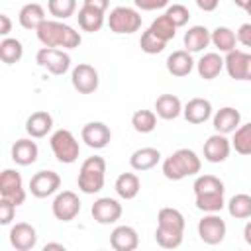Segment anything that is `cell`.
Instances as JSON below:
<instances>
[{"instance_id": "cb8c5ba5", "label": "cell", "mask_w": 251, "mask_h": 251, "mask_svg": "<svg viewBox=\"0 0 251 251\" xmlns=\"http://www.w3.org/2000/svg\"><path fill=\"white\" fill-rule=\"evenodd\" d=\"M212 43V31L206 25H192L184 33V47L190 53L204 51Z\"/></svg>"}, {"instance_id": "9c48e42d", "label": "cell", "mask_w": 251, "mask_h": 251, "mask_svg": "<svg viewBox=\"0 0 251 251\" xmlns=\"http://www.w3.org/2000/svg\"><path fill=\"white\" fill-rule=\"evenodd\" d=\"M226 231H227V226L222 220V216H218V212L208 214V216H204L198 222V235H200V239L206 245H218V243H222L224 237H226Z\"/></svg>"}, {"instance_id": "83f0119b", "label": "cell", "mask_w": 251, "mask_h": 251, "mask_svg": "<svg viewBox=\"0 0 251 251\" xmlns=\"http://www.w3.org/2000/svg\"><path fill=\"white\" fill-rule=\"evenodd\" d=\"M155 114L163 120H175L182 114V102L175 94H161L155 100Z\"/></svg>"}, {"instance_id": "e575fe53", "label": "cell", "mask_w": 251, "mask_h": 251, "mask_svg": "<svg viewBox=\"0 0 251 251\" xmlns=\"http://www.w3.org/2000/svg\"><path fill=\"white\" fill-rule=\"evenodd\" d=\"M196 198V208L204 214H214V212H220L224 206H226V200H224V192H210V194H198L194 196Z\"/></svg>"}, {"instance_id": "7bdbcfd3", "label": "cell", "mask_w": 251, "mask_h": 251, "mask_svg": "<svg viewBox=\"0 0 251 251\" xmlns=\"http://www.w3.org/2000/svg\"><path fill=\"white\" fill-rule=\"evenodd\" d=\"M133 4L143 12H153L169 6V0H133Z\"/></svg>"}, {"instance_id": "8d00e7d4", "label": "cell", "mask_w": 251, "mask_h": 251, "mask_svg": "<svg viewBox=\"0 0 251 251\" xmlns=\"http://www.w3.org/2000/svg\"><path fill=\"white\" fill-rule=\"evenodd\" d=\"M231 147H233L235 153H239V155H251V122L245 124V126H239V127L233 131Z\"/></svg>"}, {"instance_id": "52a82bcc", "label": "cell", "mask_w": 251, "mask_h": 251, "mask_svg": "<svg viewBox=\"0 0 251 251\" xmlns=\"http://www.w3.org/2000/svg\"><path fill=\"white\" fill-rule=\"evenodd\" d=\"M35 61L39 67H43L47 73L61 76L71 69V57L67 51L59 47H41L35 55Z\"/></svg>"}, {"instance_id": "277c9868", "label": "cell", "mask_w": 251, "mask_h": 251, "mask_svg": "<svg viewBox=\"0 0 251 251\" xmlns=\"http://www.w3.org/2000/svg\"><path fill=\"white\" fill-rule=\"evenodd\" d=\"M104 180H106V161L104 157H88L82 161L80 171H78V190L84 194H98L104 188Z\"/></svg>"}, {"instance_id": "44dd1931", "label": "cell", "mask_w": 251, "mask_h": 251, "mask_svg": "<svg viewBox=\"0 0 251 251\" xmlns=\"http://www.w3.org/2000/svg\"><path fill=\"white\" fill-rule=\"evenodd\" d=\"M239 122H241V114L231 106H224L214 114V129L224 135L233 133L239 127Z\"/></svg>"}, {"instance_id": "603a6c76", "label": "cell", "mask_w": 251, "mask_h": 251, "mask_svg": "<svg viewBox=\"0 0 251 251\" xmlns=\"http://www.w3.org/2000/svg\"><path fill=\"white\" fill-rule=\"evenodd\" d=\"M192 69H194V59H192L190 51H186V49L173 51L167 57V71L173 76H186L192 73Z\"/></svg>"}, {"instance_id": "5b68a950", "label": "cell", "mask_w": 251, "mask_h": 251, "mask_svg": "<svg viewBox=\"0 0 251 251\" xmlns=\"http://www.w3.org/2000/svg\"><path fill=\"white\" fill-rule=\"evenodd\" d=\"M49 143H51V151L59 163L71 165L80 155V145H78L76 137L73 135V131H69V129H57L51 135Z\"/></svg>"}, {"instance_id": "9a60e30c", "label": "cell", "mask_w": 251, "mask_h": 251, "mask_svg": "<svg viewBox=\"0 0 251 251\" xmlns=\"http://www.w3.org/2000/svg\"><path fill=\"white\" fill-rule=\"evenodd\" d=\"M80 137L90 149H104L112 139V131L104 122H88L82 126Z\"/></svg>"}, {"instance_id": "7c38bea8", "label": "cell", "mask_w": 251, "mask_h": 251, "mask_svg": "<svg viewBox=\"0 0 251 251\" xmlns=\"http://www.w3.org/2000/svg\"><path fill=\"white\" fill-rule=\"evenodd\" d=\"M71 82L80 94H92L100 84L98 71L88 63H78L71 73Z\"/></svg>"}, {"instance_id": "ffe728a7", "label": "cell", "mask_w": 251, "mask_h": 251, "mask_svg": "<svg viewBox=\"0 0 251 251\" xmlns=\"http://www.w3.org/2000/svg\"><path fill=\"white\" fill-rule=\"evenodd\" d=\"M33 139V137H31ZM27 137L24 139H18L14 145H12V161L16 165H22V167H27V165H33L37 161V155H39V147L35 141H31Z\"/></svg>"}, {"instance_id": "f6af8a7d", "label": "cell", "mask_w": 251, "mask_h": 251, "mask_svg": "<svg viewBox=\"0 0 251 251\" xmlns=\"http://www.w3.org/2000/svg\"><path fill=\"white\" fill-rule=\"evenodd\" d=\"M12 31V20L8 14H0V35L8 37V33Z\"/></svg>"}, {"instance_id": "ba28073f", "label": "cell", "mask_w": 251, "mask_h": 251, "mask_svg": "<svg viewBox=\"0 0 251 251\" xmlns=\"http://www.w3.org/2000/svg\"><path fill=\"white\" fill-rule=\"evenodd\" d=\"M0 198L14 202L16 206L25 202V188L22 175L14 169H4L0 175Z\"/></svg>"}, {"instance_id": "f907efd6", "label": "cell", "mask_w": 251, "mask_h": 251, "mask_svg": "<svg viewBox=\"0 0 251 251\" xmlns=\"http://www.w3.org/2000/svg\"><path fill=\"white\" fill-rule=\"evenodd\" d=\"M249 2H251V0H233V4H235L237 8H243V10L247 8V4H249Z\"/></svg>"}, {"instance_id": "f546056e", "label": "cell", "mask_w": 251, "mask_h": 251, "mask_svg": "<svg viewBox=\"0 0 251 251\" xmlns=\"http://www.w3.org/2000/svg\"><path fill=\"white\" fill-rule=\"evenodd\" d=\"M224 67H226V65H224V59L220 57V53H204V55L200 57V61L196 63L198 75H200V78H204V80L216 78V76L222 73Z\"/></svg>"}, {"instance_id": "2e32d148", "label": "cell", "mask_w": 251, "mask_h": 251, "mask_svg": "<svg viewBox=\"0 0 251 251\" xmlns=\"http://www.w3.org/2000/svg\"><path fill=\"white\" fill-rule=\"evenodd\" d=\"M204 159L208 163H224L227 157H229V151H231V141L224 135V133H214L210 135L206 141H204Z\"/></svg>"}, {"instance_id": "1f68e13d", "label": "cell", "mask_w": 251, "mask_h": 251, "mask_svg": "<svg viewBox=\"0 0 251 251\" xmlns=\"http://www.w3.org/2000/svg\"><path fill=\"white\" fill-rule=\"evenodd\" d=\"M24 57V45L16 37H4L0 41V59L6 65H14Z\"/></svg>"}, {"instance_id": "484cf974", "label": "cell", "mask_w": 251, "mask_h": 251, "mask_svg": "<svg viewBox=\"0 0 251 251\" xmlns=\"http://www.w3.org/2000/svg\"><path fill=\"white\" fill-rule=\"evenodd\" d=\"M159 161H161V153H159V149H155V147H141V149H135V151L131 153V157H129L131 169H133V171H139V173L153 169Z\"/></svg>"}, {"instance_id": "836d02e7", "label": "cell", "mask_w": 251, "mask_h": 251, "mask_svg": "<svg viewBox=\"0 0 251 251\" xmlns=\"http://www.w3.org/2000/svg\"><path fill=\"white\" fill-rule=\"evenodd\" d=\"M131 126L137 133H151L157 127V114L153 110H137L131 116Z\"/></svg>"}, {"instance_id": "ee69618b", "label": "cell", "mask_w": 251, "mask_h": 251, "mask_svg": "<svg viewBox=\"0 0 251 251\" xmlns=\"http://www.w3.org/2000/svg\"><path fill=\"white\" fill-rule=\"evenodd\" d=\"M237 41L243 47H251V24H241L237 29Z\"/></svg>"}, {"instance_id": "8fae6325", "label": "cell", "mask_w": 251, "mask_h": 251, "mask_svg": "<svg viewBox=\"0 0 251 251\" xmlns=\"http://www.w3.org/2000/svg\"><path fill=\"white\" fill-rule=\"evenodd\" d=\"M226 71L233 80H251V53L233 49L226 53Z\"/></svg>"}, {"instance_id": "681fc988", "label": "cell", "mask_w": 251, "mask_h": 251, "mask_svg": "<svg viewBox=\"0 0 251 251\" xmlns=\"http://www.w3.org/2000/svg\"><path fill=\"white\" fill-rule=\"evenodd\" d=\"M49 249H59V251H65V245H63V243H45L43 251H49Z\"/></svg>"}, {"instance_id": "30bf717a", "label": "cell", "mask_w": 251, "mask_h": 251, "mask_svg": "<svg viewBox=\"0 0 251 251\" xmlns=\"http://www.w3.org/2000/svg\"><path fill=\"white\" fill-rule=\"evenodd\" d=\"M51 212L59 222H73L80 212V200L73 190H63L55 196Z\"/></svg>"}, {"instance_id": "f1b7e54d", "label": "cell", "mask_w": 251, "mask_h": 251, "mask_svg": "<svg viewBox=\"0 0 251 251\" xmlns=\"http://www.w3.org/2000/svg\"><path fill=\"white\" fill-rule=\"evenodd\" d=\"M114 188H116V192H118L120 198L133 200L139 194V190H141V180H139V176L135 173H122L116 178Z\"/></svg>"}, {"instance_id": "c3c4849f", "label": "cell", "mask_w": 251, "mask_h": 251, "mask_svg": "<svg viewBox=\"0 0 251 251\" xmlns=\"http://www.w3.org/2000/svg\"><path fill=\"white\" fill-rule=\"evenodd\" d=\"M243 239H245V243L247 245H251V220L245 224V227H243Z\"/></svg>"}, {"instance_id": "4fadbf2b", "label": "cell", "mask_w": 251, "mask_h": 251, "mask_svg": "<svg viewBox=\"0 0 251 251\" xmlns=\"http://www.w3.org/2000/svg\"><path fill=\"white\" fill-rule=\"evenodd\" d=\"M122 212H124L122 204L116 198H110V196H102V198L94 200V204L90 208V214H92L94 222H98L102 226L116 224L122 218Z\"/></svg>"}, {"instance_id": "7402d4cb", "label": "cell", "mask_w": 251, "mask_h": 251, "mask_svg": "<svg viewBox=\"0 0 251 251\" xmlns=\"http://www.w3.org/2000/svg\"><path fill=\"white\" fill-rule=\"evenodd\" d=\"M51 127H53V116L45 110H37L25 120V131L33 139L45 137L51 131Z\"/></svg>"}, {"instance_id": "d590c367", "label": "cell", "mask_w": 251, "mask_h": 251, "mask_svg": "<svg viewBox=\"0 0 251 251\" xmlns=\"http://www.w3.org/2000/svg\"><path fill=\"white\" fill-rule=\"evenodd\" d=\"M192 188H194V196H198V194H210V192H226L224 182L218 176H214V175H200L194 180Z\"/></svg>"}, {"instance_id": "d4e9b609", "label": "cell", "mask_w": 251, "mask_h": 251, "mask_svg": "<svg viewBox=\"0 0 251 251\" xmlns=\"http://www.w3.org/2000/svg\"><path fill=\"white\" fill-rule=\"evenodd\" d=\"M76 20H78V25H80L82 31L94 33V31H100V29H102V25H104V22H106V16H104L102 10L82 4V8L78 10Z\"/></svg>"}, {"instance_id": "ac0fdd59", "label": "cell", "mask_w": 251, "mask_h": 251, "mask_svg": "<svg viewBox=\"0 0 251 251\" xmlns=\"http://www.w3.org/2000/svg\"><path fill=\"white\" fill-rule=\"evenodd\" d=\"M110 245L116 251H133L139 245V235L131 226H118L110 233Z\"/></svg>"}, {"instance_id": "d6a6232c", "label": "cell", "mask_w": 251, "mask_h": 251, "mask_svg": "<svg viewBox=\"0 0 251 251\" xmlns=\"http://www.w3.org/2000/svg\"><path fill=\"white\" fill-rule=\"evenodd\" d=\"M226 206H227L229 216L235 218V220L251 218V196L249 194H243V192L241 194H233Z\"/></svg>"}, {"instance_id": "f35d334b", "label": "cell", "mask_w": 251, "mask_h": 251, "mask_svg": "<svg viewBox=\"0 0 251 251\" xmlns=\"http://www.w3.org/2000/svg\"><path fill=\"white\" fill-rule=\"evenodd\" d=\"M47 10L55 20H67L76 12V0H47Z\"/></svg>"}, {"instance_id": "7a4b0ae2", "label": "cell", "mask_w": 251, "mask_h": 251, "mask_svg": "<svg viewBox=\"0 0 251 251\" xmlns=\"http://www.w3.org/2000/svg\"><path fill=\"white\" fill-rule=\"evenodd\" d=\"M37 39L43 47H63V49H75L80 45L82 37L75 27L61 20H45L37 29Z\"/></svg>"}, {"instance_id": "3957f363", "label": "cell", "mask_w": 251, "mask_h": 251, "mask_svg": "<svg viewBox=\"0 0 251 251\" xmlns=\"http://www.w3.org/2000/svg\"><path fill=\"white\" fill-rule=\"evenodd\" d=\"M202 169V161L200 157L192 151V149H176L171 157H167L163 161V175L169 180H182L186 176L198 175Z\"/></svg>"}, {"instance_id": "4316f807", "label": "cell", "mask_w": 251, "mask_h": 251, "mask_svg": "<svg viewBox=\"0 0 251 251\" xmlns=\"http://www.w3.org/2000/svg\"><path fill=\"white\" fill-rule=\"evenodd\" d=\"M18 20H20V25L25 27V29H37L47 18H45V10L41 4L37 2H29V4H24L20 14H18Z\"/></svg>"}, {"instance_id": "6da1fadb", "label": "cell", "mask_w": 251, "mask_h": 251, "mask_svg": "<svg viewBox=\"0 0 251 251\" xmlns=\"http://www.w3.org/2000/svg\"><path fill=\"white\" fill-rule=\"evenodd\" d=\"M184 216L176 208H161L157 214L155 241L163 249H176L184 237Z\"/></svg>"}, {"instance_id": "b9f144b4", "label": "cell", "mask_w": 251, "mask_h": 251, "mask_svg": "<svg viewBox=\"0 0 251 251\" xmlns=\"http://www.w3.org/2000/svg\"><path fill=\"white\" fill-rule=\"evenodd\" d=\"M14 216H16V204L6 200V198H0V224L10 226Z\"/></svg>"}, {"instance_id": "60d3db41", "label": "cell", "mask_w": 251, "mask_h": 251, "mask_svg": "<svg viewBox=\"0 0 251 251\" xmlns=\"http://www.w3.org/2000/svg\"><path fill=\"white\" fill-rule=\"evenodd\" d=\"M165 14L171 18V22H173L176 27L186 25V24H188V18H190L188 8H186V6H182V4H173V6H169Z\"/></svg>"}, {"instance_id": "74e56055", "label": "cell", "mask_w": 251, "mask_h": 251, "mask_svg": "<svg viewBox=\"0 0 251 251\" xmlns=\"http://www.w3.org/2000/svg\"><path fill=\"white\" fill-rule=\"evenodd\" d=\"M149 29H151L157 37H161L163 41H167V43L176 35V25L171 22V18H169L167 14H163V16H159V18H155V20L151 22Z\"/></svg>"}, {"instance_id": "5bb4252c", "label": "cell", "mask_w": 251, "mask_h": 251, "mask_svg": "<svg viewBox=\"0 0 251 251\" xmlns=\"http://www.w3.org/2000/svg\"><path fill=\"white\" fill-rule=\"evenodd\" d=\"M61 188V176L55 171H39L29 180V192L35 198L53 196Z\"/></svg>"}, {"instance_id": "8992f818", "label": "cell", "mask_w": 251, "mask_h": 251, "mask_svg": "<svg viewBox=\"0 0 251 251\" xmlns=\"http://www.w3.org/2000/svg\"><path fill=\"white\" fill-rule=\"evenodd\" d=\"M108 27L114 33H135L141 27V16L129 6H116L108 16Z\"/></svg>"}, {"instance_id": "d6986e66", "label": "cell", "mask_w": 251, "mask_h": 251, "mask_svg": "<svg viewBox=\"0 0 251 251\" xmlns=\"http://www.w3.org/2000/svg\"><path fill=\"white\" fill-rule=\"evenodd\" d=\"M182 116L188 124H204L212 116V102L206 98H192L184 104Z\"/></svg>"}, {"instance_id": "7dc6e473", "label": "cell", "mask_w": 251, "mask_h": 251, "mask_svg": "<svg viewBox=\"0 0 251 251\" xmlns=\"http://www.w3.org/2000/svg\"><path fill=\"white\" fill-rule=\"evenodd\" d=\"M84 4H86V6H92V8H98V10H102V12H106L108 6H110V0H84Z\"/></svg>"}, {"instance_id": "ab89813d", "label": "cell", "mask_w": 251, "mask_h": 251, "mask_svg": "<svg viewBox=\"0 0 251 251\" xmlns=\"http://www.w3.org/2000/svg\"><path fill=\"white\" fill-rule=\"evenodd\" d=\"M165 45H167V41H163L161 37H157L151 29L143 31V35H141V39H139V47H141V51L147 53V55H157V53H161V51L165 49Z\"/></svg>"}, {"instance_id": "816d5d0a", "label": "cell", "mask_w": 251, "mask_h": 251, "mask_svg": "<svg viewBox=\"0 0 251 251\" xmlns=\"http://www.w3.org/2000/svg\"><path fill=\"white\" fill-rule=\"evenodd\" d=\"M245 12H247V14H249V16H251V2H249V4H247V8H245Z\"/></svg>"}, {"instance_id": "bcb514c9", "label": "cell", "mask_w": 251, "mask_h": 251, "mask_svg": "<svg viewBox=\"0 0 251 251\" xmlns=\"http://www.w3.org/2000/svg\"><path fill=\"white\" fill-rule=\"evenodd\" d=\"M220 0H196V6L202 10V12H214L218 8Z\"/></svg>"}, {"instance_id": "4dcf8cb0", "label": "cell", "mask_w": 251, "mask_h": 251, "mask_svg": "<svg viewBox=\"0 0 251 251\" xmlns=\"http://www.w3.org/2000/svg\"><path fill=\"white\" fill-rule=\"evenodd\" d=\"M212 43L218 51L222 53H229L235 49V43H237V33H233V29L226 27V25H218L214 31H212Z\"/></svg>"}, {"instance_id": "e0dca14e", "label": "cell", "mask_w": 251, "mask_h": 251, "mask_svg": "<svg viewBox=\"0 0 251 251\" xmlns=\"http://www.w3.org/2000/svg\"><path fill=\"white\" fill-rule=\"evenodd\" d=\"M10 243L16 251H29L37 243V231L27 222H18L10 229Z\"/></svg>"}]
</instances>
